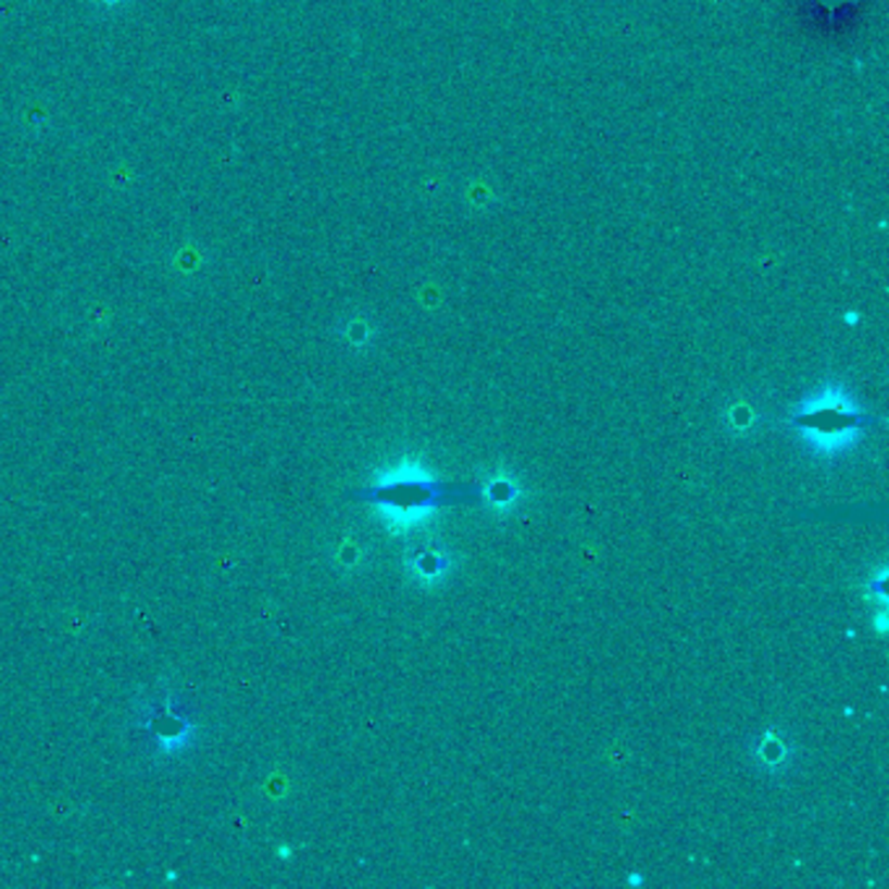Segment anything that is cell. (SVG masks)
Segmentation results:
<instances>
[{
  "label": "cell",
  "mask_w": 889,
  "mask_h": 889,
  "mask_svg": "<svg viewBox=\"0 0 889 889\" xmlns=\"http://www.w3.org/2000/svg\"><path fill=\"white\" fill-rule=\"evenodd\" d=\"M147 728L152 730V736L156 738V747L162 751H180L186 749L188 743H191V725L188 721H183L173 712L170 704L165 708H152L149 710V717H147Z\"/></svg>",
  "instance_id": "1"
},
{
  "label": "cell",
  "mask_w": 889,
  "mask_h": 889,
  "mask_svg": "<svg viewBox=\"0 0 889 889\" xmlns=\"http://www.w3.org/2000/svg\"><path fill=\"white\" fill-rule=\"evenodd\" d=\"M136 0H87L89 11L100 18H115L123 16L128 9H134Z\"/></svg>",
  "instance_id": "4"
},
{
  "label": "cell",
  "mask_w": 889,
  "mask_h": 889,
  "mask_svg": "<svg viewBox=\"0 0 889 889\" xmlns=\"http://www.w3.org/2000/svg\"><path fill=\"white\" fill-rule=\"evenodd\" d=\"M762 754H764V762H769V764H777L782 760V754H786V749H782V743H777V741H767L762 747Z\"/></svg>",
  "instance_id": "6"
},
{
  "label": "cell",
  "mask_w": 889,
  "mask_h": 889,
  "mask_svg": "<svg viewBox=\"0 0 889 889\" xmlns=\"http://www.w3.org/2000/svg\"><path fill=\"white\" fill-rule=\"evenodd\" d=\"M22 126L26 134H45L50 128V108H45V104H26L22 110Z\"/></svg>",
  "instance_id": "3"
},
{
  "label": "cell",
  "mask_w": 889,
  "mask_h": 889,
  "mask_svg": "<svg viewBox=\"0 0 889 889\" xmlns=\"http://www.w3.org/2000/svg\"><path fill=\"white\" fill-rule=\"evenodd\" d=\"M514 488H512V483H493V486H490V499L493 501H512L514 499Z\"/></svg>",
  "instance_id": "7"
},
{
  "label": "cell",
  "mask_w": 889,
  "mask_h": 889,
  "mask_svg": "<svg viewBox=\"0 0 889 889\" xmlns=\"http://www.w3.org/2000/svg\"><path fill=\"white\" fill-rule=\"evenodd\" d=\"M204 261H206V251H204V248L196 246L193 240H191V243L180 246L178 251L173 253V264L178 266L183 274L201 270V266H204Z\"/></svg>",
  "instance_id": "2"
},
{
  "label": "cell",
  "mask_w": 889,
  "mask_h": 889,
  "mask_svg": "<svg viewBox=\"0 0 889 889\" xmlns=\"http://www.w3.org/2000/svg\"><path fill=\"white\" fill-rule=\"evenodd\" d=\"M417 572L423 574V577H436V574L443 572V566H447V561L441 559V555L436 553H421L417 555Z\"/></svg>",
  "instance_id": "5"
}]
</instances>
